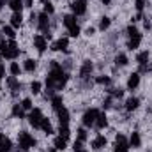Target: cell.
Returning a JSON list of instances; mask_svg holds the SVG:
<instances>
[{"label": "cell", "instance_id": "1", "mask_svg": "<svg viewBox=\"0 0 152 152\" xmlns=\"http://www.w3.org/2000/svg\"><path fill=\"white\" fill-rule=\"evenodd\" d=\"M69 76L62 69V66L58 62H51V69L46 76V90H62L67 83Z\"/></svg>", "mask_w": 152, "mask_h": 152}, {"label": "cell", "instance_id": "2", "mask_svg": "<svg viewBox=\"0 0 152 152\" xmlns=\"http://www.w3.org/2000/svg\"><path fill=\"white\" fill-rule=\"evenodd\" d=\"M37 145V142H36V138L30 134V133H27V131H20V134H18V147L21 149L23 152L30 151L32 147H36Z\"/></svg>", "mask_w": 152, "mask_h": 152}, {"label": "cell", "instance_id": "3", "mask_svg": "<svg viewBox=\"0 0 152 152\" xmlns=\"http://www.w3.org/2000/svg\"><path fill=\"white\" fill-rule=\"evenodd\" d=\"M127 36H129V42H127V48L129 50H136L142 42V34L140 30L134 27V25H129L127 27Z\"/></svg>", "mask_w": 152, "mask_h": 152}, {"label": "cell", "instance_id": "4", "mask_svg": "<svg viewBox=\"0 0 152 152\" xmlns=\"http://www.w3.org/2000/svg\"><path fill=\"white\" fill-rule=\"evenodd\" d=\"M0 55H2L4 58H7V60H14V58H18V57H20V48H18L16 41H14V39H11V41L7 42L5 51H2Z\"/></svg>", "mask_w": 152, "mask_h": 152}, {"label": "cell", "instance_id": "5", "mask_svg": "<svg viewBox=\"0 0 152 152\" xmlns=\"http://www.w3.org/2000/svg\"><path fill=\"white\" fill-rule=\"evenodd\" d=\"M42 112L39 110V108H32L30 110V113H28V122H30V126L34 127V129H41V122H42Z\"/></svg>", "mask_w": 152, "mask_h": 152}, {"label": "cell", "instance_id": "6", "mask_svg": "<svg viewBox=\"0 0 152 152\" xmlns=\"http://www.w3.org/2000/svg\"><path fill=\"white\" fill-rule=\"evenodd\" d=\"M97 115L99 112L96 110V108H90V110H87L85 113H83V126L85 127H92V126H96V120H97Z\"/></svg>", "mask_w": 152, "mask_h": 152}, {"label": "cell", "instance_id": "7", "mask_svg": "<svg viewBox=\"0 0 152 152\" xmlns=\"http://www.w3.org/2000/svg\"><path fill=\"white\" fill-rule=\"evenodd\" d=\"M113 152H129V142H127V138L124 134H117Z\"/></svg>", "mask_w": 152, "mask_h": 152}, {"label": "cell", "instance_id": "8", "mask_svg": "<svg viewBox=\"0 0 152 152\" xmlns=\"http://www.w3.org/2000/svg\"><path fill=\"white\" fill-rule=\"evenodd\" d=\"M71 9H73V14L75 16H81L87 12V0H75L71 4Z\"/></svg>", "mask_w": 152, "mask_h": 152}, {"label": "cell", "instance_id": "9", "mask_svg": "<svg viewBox=\"0 0 152 152\" xmlns=\"http://www.w3.org/2000/svg\"><path fill=\"white\" fill-rule=\"evenodd\" d=\"M67 46H69V39L67 37H60V39H57V41L51 44V50H53V51H66Z\"/></svg>", "mask_w": 152, "mask_h": 152}, {"label": "cell", "instance_id": "10", "mask_svg": "<svg viewBox=\"0 0 152 152\" xmlns=\"http://www.w3.org/2000/svg\"><path fill=\"white\" fill-rule=\"evenodd\" d=\"M7 87L12 90L14 96L18 94V90H21V83H20V80H18L16 76H9V78H7Z\"/></svg>", "mask_w": 152, "mask_h": 152}, {"label": "cell", "instance_id": "11", "mask_svg": "<svg viewBox=\"0 0 152 152\" xmlns=\"http://www.w3.org/2000/svg\"><path fill=\"white\" fill-rule=\"evenodd\" d=\"M34 46L37 48L39 53H44L46 51V48H48V42H46V39L42 37V36H34Z\"/></svg>", "mask_w": 152, "mask_h": 152}, {"label": "cell", "instance_id": "12", "mask_svg": "<svg viewBox=\"0 0 152 152\" xmlns=\"http://www.w3.org/2000/svg\"><path fill=\"white\" fill-rule=\"evenodd\" d=\"M129 147H133V149H140L142 147V136H140L138 131L131 133V136H129Z\"/></svg>", "mask_w": 152, "mask_h": 152}, {"label": "cell", "instance_id": "13", "mask_svg": "<svg viewBox=\"0 0 152 152\" xmlns=\"http://www.w3.org/2000/svg\"><path fill=\"white\" fill-rule=\"evenodd\" d=\"M92 69H94V66H92V62L90 60H85L83 64H81V69H80V78H88L90 73H92Z\"/></svg>", "mask_w": 152, "mask_h": 152}, {"label": "cell", "instance_id": "14", "mask_svg": "<svg viewBox=\"0 0 152 152\" xmlns=\"http://www.w3.org/2000/svg\"><path fill=\"white\" fill-rule=\"evenodd\" d=\"M51 108H53L55 112H58V110L64 108V99H62L60 94H53V96H51Z\"/></svg>", "mask_w": 152, "mask_h": 152}, {"label": "cell", "instance_id": "15", "mask_svg": "<svg viewBox=\"0 0 152 152\" xmlns=\"http://www.w3.org/2000/svg\"><path fill=\"white\" fill-rule=\"evenodd\" d=\"M64 27L67 28V32L78 27V23H76V16H75V14H66V16H64Z\"/></svg>", "mask_w": 152, "mask_h": 152}, {"label": "cell", "instance_id": "16", "mask_svg": "<svg viewBox=\"0 0 152 152\" xmlns=\"http://www.w3.org/2000/svg\"><path fill=\"white\" fill-rule=\"evenodd\" d=\"M57 115H58V126H69V112H67V108L58 110Z\"/></svg>", "mask_w": 152, "mask_h": 152}, {"label": "cell", "instance_id": "17", "mask_svg": "<svg viewBox=\"0 0 152 152\" xmlns=\"http://www.w3.org/2000/svg\"><path fill=\"white\" fill-rule=\"evenodd\" d=\"M106 145H108V140H106L103 134H99V136L92 142V149H94V151H101V149L106 147Z\"/></svg>", "mask_w": 152, "mask_h": 152}, {"label": "cell", "instance_id": "18", "mask_svg": "<svg viewBox=\"0 0 152 152\" xmlns=\"http://www.w3.org/2000/svg\"><path fill=\"white\" fill-rule=\"evenodd\" d=\"M138 85H140V75H138V73L129 75V80H127V88H129V90H134Z\"/></svg>", "mask_w": 152, "mask_h": 152}, {"label": "cell", "instance_id": "19", "mask_svg": "<svg viewBox=\"0 0 152 152\" xmlns=\"http://www.w3.org/2000/svg\"><path fill=\"white\" fill-rule=\"evenodd\" d=\"M21 23H23L21 12H12V16H11V27L12 28H18V27H21Z\"/></svg>", "mask_w": 152, "mask_h": 152}, {"label": "cell", "instance_id": "20", "mask_svg": "<svg viewBox=\"0 0 152 152\" xmlns=\"http://www.w3.org/2000/svg\"><path fill=\"white\" fill-rule=\"evenodd\" d=\"M138 106H140V99H138V97H129V99L126 101V110H127V112H134Z\"/></svg>", "mask_w": 152, "mask_h": 152}, {"label": "cell", "instance_id": "21", "mask_svg": "<svg viewBox=\"0 0 152 152\" xmlns=\"http://www.w3.org/2000/svg\"><path fill=\"white\" fill-rule=\"evenodd\" d=\"M9 7L12 9V12H21L25 7V2L23 0H9Z\"/></svg>", "mask_w": 152, "mask_h": 152}, {"label": "cell", "instance_id": "22", "mask_svg": "<svg viewBox=\"0 0 152 152\" xmlns=\"http://www.w3.org/2000/svg\"><path fill=\"white\" fill-rule=\"evenodd\" d=\"M108 126V117H106V113H99L97 115V120H96V127L97 129H104Z\"/></svg>", "mask_w": 152, "mask_h": 152}, {"label": "cell", "instance_id": "23", "mask_svg": "<svg viewBox=\"0 0 152 152\" xmlns=\"http://www.w3.org/2000/svg\"><path fill=\"white\" fill-rule=\"evenodd\" d=\"M36 67H37V62H36L34 58H27V60L23 62V69H25L27 73H34Z\"/></svg>", "mask_w": 152, "mask_h": 152}, {"label": "cell", "instance_id": "24", "mask_svg": "<svg viewBox=\"0 0 152 152\" xmlns=\"http://www.w3.org/2000/svg\"><path fill=\"white\" fill-rule=\"evenodd\" d=\"M53 147H55L57 151H66V147H67V140L62 138V136H57L55 142H53Z\"/></svg>", "mask_w": 152, "mask_h": 152}, {"label": "cell", "instance_id": "25", "mask_svg": "<svg viewBox=\"0 0 152 152\" xmlns=\"http://www.w3.org/2000/svg\"><path fill=\"white\" fill-rule=\"evenodd\" d=\"M136 62L140 64V67L147 66V62H149V51H140V53L136 55Z\"/></svg>", "mask_w": 152, "mask_h": 152}, {"label": "cell", "instance_id": "26", "mask_svg": "<svg viewBox=\"0 0 152 152\" xmlns=\"http://www.w3.org/2000/svg\"><path fill=\"white\" fill-rule=\"evenodd\" d=\"M41 129L46 133V134H51L53 133V126H51V122H50V118H42V122H41Z\"/></svg>", "mask_w": 152, "mask_h": 152}, {"label": "cell", "instance_id": "27", "mask_svg": "<svg viewBox=\"0 0 152 152\" xmlns=\"http://www.w3.org/2000/svg\"><path fill=\"white\" fill-rule=\"evenodd\" d=\"M12 115H14L16 118H25V113H23V106H21L20 103L12 104Z\"/></svg>", "mask_w": 152, "mask_h": 152}, {"label": "cell", "instance_id": "28", "mask_svg": "<svg viewBox=\"0 0 152 152\" xmlns=\"http://www.w3.org/2000/svg\"><path fill=\"white\" fill-rule=\"evenodd\" d=\"M127 62H129V58H127L126 53H118V55L115 57V64L120 66V67H122V66H127Z\"/></svg>", "mask_w": 152, "mask_h": 152}, {"label": "cell", "instance_id": "29", "mask_svg": "<svg viewBox=\"0 0 152 152\" xmlns=\"http://www.w3.org/2000/svg\"><path fill=\"white\" fill-rule=\"evenodd\" d=\"M11 149H12V142L9 138H4L0 142V152H11Z\"/></svg>", "mask_w": 152, "mask_h": 152}, {"label": "cell", "instance_id": "30", "mask_svg": "<svg viewBox=\"0 0 152 152\" xmlns=\"http://www.w3.org/2000/svg\"><path fill=\"white\" fill-rule=\"evenodd\" d=\"M110 23H112V21H110V18H108V16H103V18H101V21H99V30H103V32H104V30H108V28H110Z\"/></svg>", "mask_w": 152, "mask_h": 152}, {"label": "cell", "instance_id": "31", "mask_svg": "<svg viewBox=\"0 0 152 152\" xmlns=\"http://www.w3.org/2000/svg\"><path fill=\"white\" fill-rule=\"evenodd\" d=\"M58 133H60L58 136H62V138H66V140H67V138L71 136V131H69V126H58Z\"/></svg>", "mask_w": 152, "mask_h": 152}, {"label": "cell", "instance_id": "32", "mask_svg": "<svg viewBox=\"0 0 152 152\" xmlns=\"http://www.w3.org/2000/svg\"><path fill=\"white\" fill-rule=\"evenodd\" d=\"M2 34H4L5 37H9V39L16 37V34H14V28H12V27H4V28H2Z\"/></svg>", "mask_w": 152, "mask_h": 152}, {"label": "cell", "instance_id": "33", "mask_svg": "<svg viewBox=\"0 0 152 152\" xmlns=\"http://www.w3.org/2000/svg\"><path fill=\"white\" fill-rule=\"evenodd\" d=\"M9 71H11V75H12V76H20V73H21V67H20V64L12 62V64H11V67H9Z\"/></svg>", "mask_w": 152, "mask_h": 152}, {"label": "cell", "instance_id": "34", "mask_svg": "<svg viewBox=\"0 0 152 152\" xmlns=\"http://www.w3.org/2000/svg\"><path fill=\"white\" fill-rule=\"evenodd\" d=\"M96 83H99V85H110L112 83V78L110 76H97L96 78Z\"/></svg>", "mask_w": 152, "mask_h": 152}, {"label": "cell", "instance_id": "35", "mask_svg": "<svg viewBox=\"0 0 152 152\" xmlns=\"http://www.w3.org/2000/svg\"><path fill=\"white\" fill-rule=\"evenodd\" d=\"M21 106H23V110H28V112H30V110L34 108V104H32V99H30V97H25V99L21 101Z\"/></svg>", "mask_w": 152, "mask_h": 152}, {"label": "cell", "instance_id": "36", "mask_svg": "<svg viewBox=\"0 0 152 152\" xmlns=\"http://www.w3.org/2000/svg\"><path fill=\"white\" fill-rule=\"evenodd\" d=\"M44 12H46L48 16L55 12V7H53V4H51V2H44Z\"/></svg>", "mask_w": 152, "mask_h": 152}, {"label": "cell", "instance_id": "37", "mask_svg": "<svg viewBox=\"0 0 152 152\" xmlns=\"http://www.w3.org/2000/svg\"><path fill=\"white\" fill-rule=\"evenodd\" d=\"M76 133H78V138H76V140H80V142H87V131H85L83 127H80Z\"/></svg>", "mask_w": 152, "mask_h": 152}, {"label": "cell", "instance_id": "38", "mask_svg": "<svg viewBox=\"0 0 152 152\" xmlns=\"http://www.w3.org/2000/svg\"><path fill=\"white\" fill-rule=\"evenodd\" d=\"M30 90H32V94H39V92H41V83H39V81H32Z\"/></svg>", "mask_w": 152, "mask_h": 152}, {"label": "cell", "instance_id": "39", "mask_svg": "<svg viewBox=\"0 0 152 152\" xmlns=\"http://www.w3.org/2000/svg\"><path fill=\"white\" fill-rule=\"evenodd\" d=\"M134 7H136L138 12H142L143 7H145V0H136V2H134Z\"/></svg>", "mask_w": 152, "mask_h": 152}, {"label": "cell", "instance_id": "40", "mask_svg": "<svg viewBox=\"0 0 152 152\" xmlns=\"http://www.w3.org/2000/svg\"><path fill=\"white\" fill-rule=\"evenodd\" d=\"M5 48H7V41H5V37H0V53L5 51Z\"/></svg>", "mask_w": 152, "mask_h": 152}, {"label": "cell", "instance_id": "41", "mask_svg": "<svg viewBox=\"0 0 152 152\" xmlns=\"http://www.w3.org/2000/svg\"><path fill=\"white\" fill-rule=\"evenodd\" d=\"M112 94H113L115 97H122V94H124V90H120V88H115V90H110Z\"/></svg>", "mask_w": 152, "mask_h": 152}, {"label": "cell", "instance_id": "42", "mask_svg": "<svg viewBox=\"0 0 152 152\" xmlns=\"http://www.w3.org/2000/svg\"><path fill=\"white\" fill-rule=\"evenodd\" d=\"M30 23H32V25H34V23H37V14H36V12H32V14H30Z\"/></svg>", "mask_w": 152, "mask_h": 152}, {"label": "cell", "instance_id": "43", "mask_svg": "<svg viewBox=\"0 0 152 152\" xmlns=\"http://www.w3.org/2000/svg\"><path fill=\"white\" fill-rule=\"evenodd\" d=\"M4 76H5V66L0 62V78H4Z\"/></svg>", "mask_w": 152, "mask_h": 152}, {"label": "cell", "instance_id": "44", "mask_svg": "<svg viewBox=\"0 0 152 152\" xmlns=\"http://www.w3.org/2000/svg\"><path fill=\"white\" fill-rule=\"evenodd\" d=\"M94 32H96V28H92V27H88V28L85 30V34H87V36H94Z\"/></svg>", "mask_w": 152, "mask_h": 152}, {"label": "cell", "instance_id": "45", "mask_svg": "<svg viewBox=\"0 0 152 152\" xmlns=\"http://www.w3.org/2000/svg\"><path fill=\"white\" fill-rule=\"evenodd\" d=\"M103 106H104V108H110V106H112V97H106V101H104Z\"/></svg>", "mask_w": 152, "mask_h": 152}, {"label": "cell", "instance_id": "46", "mask_svg": "<svg viewBox=\"0 0 152 152\" xmlns=\"http://www.w3.org/2000/svg\"><path fill=\"white\" fill-rule=\"evenodd\" d=\"M32 4H34V0H25V7H32Z\"/></svg>", "mask_w": 152, "mask_h": 152}, {"label": "cell", "instance_id": "47", "mask_svg": "<svg viewBox=\"0 0 152 152\" xmlns=\"http://www.w3.org/2000/svg\"><path fill=\"white\" fill-rule=\"evenodd\" d=\"M143 27H145V28H151V21L145 20V21H143Z\"/></svg>", "mask_w": 152, "mask_h": 152}, {"label": "cell", "instance_id": "48", "mask_svg": "<svg viewBox=\"0 0 152 152\" xmlns=\"http://www.w3.org/2000/svg\"><path fill=\"white\" fill-rule=\"evenodd\" d=\"M110 2H112V0H103V4H104V5H110Z\"/></svg>", "mask_w": 152, "mask_h": 152}, {"label": "cell", "instance_id": "49", "mask_svg": "<svg viewBox=\"0 0 152 152\" xmlns=\"http://www.w3.org/2000/svg\"><path fill=\"white\" fill-rule=\"evenodd\" d=\"M4 4H5V0H0V9L4 7Z\"/></svg>", "mask_w": 152, "mask_h": 152}, {"label": "cell", "instance_id": "50", "mask_svg": "<svg viewBox=\"0 0 152 152\" xmlns=\"http://www.w3.org/2000/svg\"><path fill=\"white\" fill-rule=\"evenodd\" d=\"M4 138H5V136H4V134H2V131H0V142H2Z\"/></svg>", "mask_w": 152, "mask_h": 152}, {"label": "cell", "instance_id": "51", "mask_svg": "<svg viewBox=\"0 0 152 152\" xmlns=\"http://www.w3.org/2000/svg\"><path fill=\"white\" fill-rule=\"evenodd\" d=\"M48 152H57V149H50Z\"/></svg>", "mask_w": 152, "mask_h": 152}, {"label": "cell", "instance_id": "52", "mask_svg": "<svg viewBox=\"0 0 152 152\" xmlns=\"http://www.w3.org/2000/svg\"><path fill=\"white\" fill-rule=\"evenodd\" d=\"M0 80H2V78H0ZM0 87H2V85H0Z\"/></svg>", "mask_w": 152, "mask_h": 152}, {"label": "cell", "instance_id": "53", "mask_svg": "<svg viewBox=\"0 0 152 152\" xmlns=\"http://www.w3.org/2000/svg\"><path fill=\"white\" fill-rule=\"evenodd\" d=\"M94 152H97V151H94Z\"/></svg>", "mask_w": 152, "mask_h": 152}, {"label": "cell", "instance_id": "54", "mask_svg": "<svg viewBox=\"0 0 152 152\" xmlns=\"http://www.w3.org/2000/svg\"><path fill=\"white\" fill-rule=\"evenodd\" d=\"M145 2H147V0H145Z\"/></svg>", "mask_w": 152, "mask_h": 152}]
</instances>
